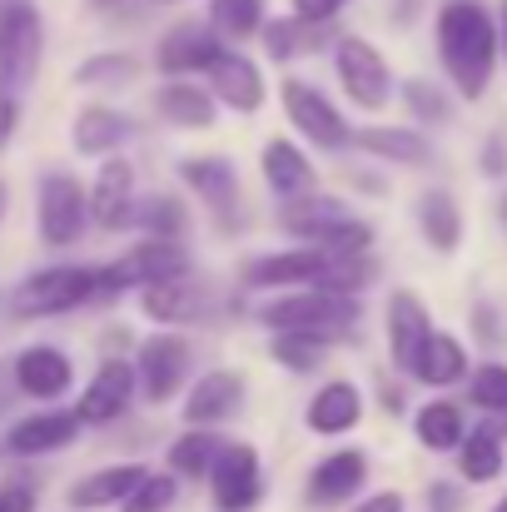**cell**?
Segmentation results:
<instances>
[{"label":"cell","instance_id":"6da1fadb","mask_svg":"<svg viewBox=\"0 0 507 512\" xmlns=\"http://www.w3.org/2000/svg\"><path fill=\"white\" fill-rule=\"evenodd\" d=\"M433 40H438V60H443L448 85L463 100H483L493 90L498 65H503L498 10L483 0H443L438 20H433Z\"/></svg>","mask_w":507,"mask_h":512},{"label":"cell","instance_id":"7a4b0ae2","mask_svg":"<svg viewBox=\"0 0 507 512\" xmlns=\"http://www.w3.org/2000/svg\"><path fill=\"white\" fill-rule=\"evenodd\" d=\"M254 319L269 334H309L319 343H358V324H363V299H343V294H324V289H289L274 294L254 309Z\"/></svg>","mask_w":507,"mask_h":512},{"label":"cell","instance_id":"3957f363","mask_svg":"<svg viewBox=\"0 0 507 512\" xmlns=\"http://www.w3.org/2000/svg\"><path fill=\"white\" fill-rule=\"evenodd\" d=\"M90 299H100V269H90V264H55V269H35L30 279L15 284L10 314L20 324H30V319L70 314V309H80Z\"/></svg>","mask_w":507,"mask_h":512},{"label":"cell","instance_id":"277c9868","mask_svg":"<svg viewBox=\"0 0 507 512\" xmlns=\"http://www.w3.org/2000/svg\"><path fill=\"white\" fill-rule=\"evenodd\" d=\"M184 274H194V259L179 239H145V244H135L130 254H120L115 264L100 269V299H120L130 289L145 294V289L174 284Z\"/></svg>","mask_w":507,"mask_h":512},{"label":"cell","instance_id":"5b68a950","mask_svg":"<svg viewBox=\"0 0 507 512\" xmlns=\"http://www.w3.org/2000/svg\"><path fill=\"white\" fill-rule=\"evenodd\" d=\"M279 100H284L289 125H294L314 150H324V155L353 150V135H358V130L343 120V110H338L314 80H304V75H284V80H279Z\"/></svg>","mask_w":507,"mask_h":512},{"label":"cell","instance_id":"8992f818","mask_svg":"<svg viewBox=\"0 0 507 512\" xmlns=\"http://www.w3.org/2000/svg\"><path fill=\"white\" fill-rule=\"evenodd\" d=\"M45 60V20L30 0H5L0 5V85L10 95L30 90Z\"/></svg>","mask_w":507,"mask_h":512},{"label":"cell","instance_id":"52a82bcc","mask_svg":"<svg viewBox=\"0 0 507 512\" xmlns=\"http://www.w3.org/2000/svg\"><path fill=\"white\" fill-rule=\"evenodd\" d=\"M90 189L65 170L40 174V194H35V229L50 249H70L80 244V234L90 229Z\"/></svg>","mask_w":507,"mask_h":512},{"label":"cell","instance_id":"ba28073f","mask_svg":"<svg viewBox=\"0 0 507 512\" xmlns=\"http://www.w3.org/2000/svg\"><path fill=\"white\" fill-rule=\"evenodd\" d=\"M334 75L343 85V95L353 100V110H388L393 105V70L383 60V50L363 35H343L334 45Z\"/></svg>","mask_w":507,"mask_h":512},{"label":"cell","instance_id":"9c48e42d","mask_svg":"<svg viewBox=\"0 0 507 512\" xmlns=\"http://www.w3.org/2000/svg\"><path fill=\"white\" fill-rule=\"evenodd\" d=\"M338 259L314 249V244H294V249H279V254H259L239 269V289L249 294H279V289H314Z\"/></svg>","mask_w":507,"mask_h":512},{"label":"cell","instance_id":"30bf717a","mask_svg":"<svg viewBox=\"0 0 507 512\" xmlns=\"http://www.w3.org/2000/svg\"><path fill=\"white\" fill-rule=\"evenodd\" d=\"M135 373H140V393L150 403H169L184 393L189 373H194V343L184 334H150L135 348Z\"/></svg>","mask_w":507,"mask_h":512},{"label":"cell","instance_id":"8fae6325","mask_svg":"<svg viewBox=\"0 0 507 512\" xmlns=\"http://www.w3.org/2000/svg\"><path fill=\"white\" fill-rule=\"evenodd\" d=\"M224 50H229V45L219 40V30H214L209 20H194V15H189V20H174L165 35H160L155 65H160L165 80H194V75H209Z\"/></svg>","mask_w":507,"mask_h":512},{"label":"cell","instance_id":"7c38bea8","mask_svg":"<svg viewBox=\"0 0 507 512\" xmlns=\"http://www.w3.org/2000/svg\"><path fill=\"white\" fill-rule=\"evenodd\" d=\"M209 503L214 512H254L264 503V463L254 443L229 438L214 473H209Z\"/></svg>","mask_w":507,"mask_h":512},{"label":"cell","instance_id":"4fadbf2b","mask_svg":"<svg viewBox=\"0 0 507 512\" xmlns=\"http://www.w3.org/2000/svg\"><path fill=\"white\" fill-rule=\"evenodd\" d=\"M179 174V184L214 214V224L229 234V229H239V204H244V194H239V170L224 160V155H189V160H179L174 165Z\"/></svg>","mask_w":507,"mask_h":512},{"label":"cell","instance_id":"5bb4252c","mask_svg":"<svg viewBox=\"0 0 507 512\" xmlns=\"http://www.w3.org/2000/svg\"><path fill=\"white\" fill-rule=\"evenodd\" d=\"M140 309H145V319H155V324L184 329V324H214L229 304L219 299V289H214L209 279L184 274V279H174V284L145 289V294H140Z\"/></svg>","mask_w":507,"mask_h":512},{"label":"cell","instance_id":"9a60e30c","mask_svg":"<svg viewBox=\"0 0 507 512\" xmlns=\"http://www.w3.org/2000/svg\"><path fill=\"white\" fill-rule=\"evenodd\" d=\"M383 334H388V358H393V368L413 378L423 343L433 339L438 329H433L428 304H423L413 289H393V294H388V309H383Z\"/></svg>","mask_w":507,"mask_h":512},{"label":"cell","instance_id":"2e32d148","mask_svg":"<svg viewBox=\"0 0 507 512\" xmlns=\"http://www.w3.org/2000/svg\"><path fill=\"white\" fill-rule=\"evenodd\" d=\"M135 393H140L135 358H105V363L95 368V378L85 383V393H80L75 413H80V423H90V428H105V423L125 418V408L135 403Z\"/></svg>","mask_w":507,"mask_h":512},{"label":"cell","instance_id":"e0dca14e","mask_svg":"<svg viewBox=\"0 0 507 512\" xmlns=\"http://www.w3.org/2000/svg\"><path fill=\"white\" fill-rule=\"evenodd\" d=\"M244 398H249L244 373L214 368V373H204V378L189 383L184 408H179V413H184V428H219V423H229V418L244 413Z\"/></svg>","mask_w":507,"mask_h":512},{"label":"cell","instance_id":"ac0fdd59","mask_svg":"<svg viewBox=\"0 0 507 512\" xmlns=\"http://www.w3.org/2000/svg\"><path fill=\"white\" fill-rule=\"evenodd\" d=\"M204 85H209V95L219 100V110H234V115H254V110H264V100H269V85H264L259 60L244 55L239 45H229V50L219 55V65L204 75Z\"/></svg>","mask_w":507,"mask_h":512},{"label":"cell","instance_id":"d6986e66","mask_svg":"<svg viewBox=\"0 0 507 512\" xmlns=\"http://www.w3.org/2000/svg\"><path fill=\"white\" fill-rule=\"evenodd\" d=\"M368 483V453L363 448H338L329 458L314 463L309 483H304V503L309 508H348Z\"/></svg>","mask_w":507,"mask_h":512},{"label":"cell","instance_id":"ffe728a7","mask_svg":"<svg viewBox=\"0 0 507 512\" xmlns=\"http://www.w3.org/2000/svg\"><path fill=\"white\" fill-rule=\"evenodd\" d=\"M135 209H140L135 165L115 155L100 165L95 184H90V219H95V229H135Z\"/></svg>","mask_w":507,"mask_h":512},{"label":"cell","instance_id":"44dd1931","mask_svg":"<svg viewBox=\"0 0 507 512\" xmlns=\"http://www.w3.org/2000/svg\"><path fill=\"white\" fill-rule=\"evenodd\" d=\"M10 368H15V388H20L25 398H40V403L65 398L70 383H75V363H70V353L55 348V343H30Z\"/></svg>","mask_w":507,"mask_h":512},{"label":"cell","instance_id":"7402d4cb","mask_svg":"<svg viewBox=\"0 0 507 512\" xmlns=\"http://www.w3.org/2000/svg\"><path fill=\"white\" fill-rule=\"evenodd\" d=\"M259 174H264V184H269V194H274L279 204L304 199V194L319 189V165H314L294 140H269V145L259 150Z\"/></svg>","mask_w":507,"mask_h":512},{"label":"cell","instance_id":"603a6c76","mask_svg":"<svg viewBox=\"0 0 507 512\" xmlns=\"http://www.w3.org/2000/svg\"><path fill=\"white\" fill-rule=\"evenodd\" d=\"M135 140V120L115 105H85L70 125V145L90 160H115Z\"/></svg>","mask_w":507,"mask_h":512},{"label":"cell","instance_id":"cb8c5ba5","mask_svg":"<svg viewBox=\"0 0 507 512\" xmlns=\"http://www.w3.org/2000/svg\"><path fill=\"white\" fill-rule=\"evenodd\" d=\"M353 150H363L378 165H403V170H423L433 160V140L418 125H363L353 135Z\"/></svg>","mask_w":507,"mask_h":512},{"label":"cell","instance_id":"d4e9b609","mask_svg":"<svg viewBox=\"0 0 507 512\" xmlns=\"http://www.w3.org/2000/svg\"><path fill=\"white\" fill-rule=\"evenodd\" d=\"M264 55L274 60V65H289V60H299V55H319V50H329L338 45L343 35H338V20L334 25H319V20H304V15H274L269 25H264Z\"/></svg>","mask_w":507,"mask_h":512},{"label":"cell","instance_id":"484cf974","mask_svg":"<svg viewBox=\"0 0 507 512\" xmlns=\"http://www.w3.org/2000/svg\"><path fill=\"white\" fill-rule=\"evenodd\" d=\"M363 423V388L348 378H329L324 388H314L309 408H304V428L319 438H343Z\"/></svg>","mask_w":507,"mask_h":512},{"label":"cell","instance_id":"4316f807","mask_svg":"<svg viewBox=\"0 0 507 512\" xmlns=\"http://www.w3.org/2000/svg\"><path fill=\"white\" fill-rule=\"evenodd\" d=\"M80 413L70 408V413H30V418H20V423H10V433H5V448L15 453V458H45V453H60V448H70L75 438H80Z\"/></svg>","mask_w":507,"mask_h":512},{"label":"cell","instance_id":"83f0119b","mask_svg":"<svg viewBox=\"0 0 507 512\" xmlns=\"http://www.w3.org/2000/svg\"><path fill=\"white\" fill-rule=\"evenodd\" d=\"M155 115L169 130H214L219 125V100L209 95V85L194 80H165L155 90Z\"/></svg>","mask_w":507,"mask_h":512},{"label":"cell","instance_id":"f1b7e54d","mask_svg":"<svg viewBox=\"0 0 507 512\" xmlns=\"http://www.w3.org/2000/svg\"><path fill=\"white\" fill-rule=\"evenodd\" d=\"M413 219H418V234L433 254H458L463 244V204L453 189H423L418 204H413Z\"/></svg>","mask_w":507,"mask_h":512},{"label":"cell","instance_id":"f546056e","mask_svg":"<svg viewBox=\"0 0 507 512\" xmlns=\"http://www.w3.org/2000/svg\"><path fill=\"white\" fill-rule=\"evenodd\" d=\"M150 478L145 463H115V468H100L90 478H80L70 488V508L75 512H100V508H125L130 493Z\"/></svg>","mask_w":507,"mask_h":512},{"label":"cell","instance_id":"4dcf8cb0","mask_svg":"<svg viewBox=\"0 0 507 512\" xmlns=\"http://www.w3.org/2000/svg\"><path fill=\"white\" fill-rule=\"evenodd\" d=\"M507 423H478L468 438H463V448H458V478L463 483H473V488H483V483H498L507 468Z\"/></svg>","mask_w":507,"mask_h":512},{"label":"cell","instance_id":"1f68e13d","mask_svg":"<svg viewBox=\"0 0 507 512\" xmlns=\"http://www.w3.org/2000/svg\"><path fill=\"white\" fill-rule=\"evenodd\" d=\"M413 438H418V448H428V453H458L463 438H468V413H463V403H458V398H433V403H423V408L413 413Z\"/></svg>","mask_w":507,"mask_h":512},{"label":"cell","instance_id":"d6a6232c","mask_svg":"<svg viewBox=\"0 0 507 512\" xmlns=\"http://www.w3.org/2000/svg\"><path fill=\"white\" fill-rule=\"evenodd\" d=\"M473 378V363H468V348L463 339H453V334H433V339L423 343V353H418V368H413V383H423V388H453V383H468Z\"/></svg>","mask_w":507,"mask_h":512},{"label":"cell","instance_id":"836d02e7","mask_svg":"<svg viewBox=\"0 0 507 512\" xmlns=\"http://www.w3.org/2000/svg\"><path fill=\"white\" fill-rule=\"evenodd\" d=\"M338 219H348V204H343L338 194H319V189L304 194V199L279 204V229H284L289 239H299V244H314Z\"/></svg>","mask_w":507,"mask_h":512},{"label":"cell","instance_id":"e575fe53","mask_svg":"<svg viewBox=\"0 0 507 512\" xmlns=\"http://www.w3.org/2000/svg\"><path fill=\"white\" fill-rule=\"evenodd\" d=\"M224 443H229V438H219L214 428H184V433L169 443V473L184 478V483H199V478L209 483V473H214Z\"/></svg>","mask_w":507,"mask_h":512},{"label":"cell","instance_id":"d590c367","mask_svg":"<svg viewBox=\"0 0 507 512\" xmlns=\"http://www.w3.org/2000/svg\"><path fill=\"white\" fill-rule=\"evenodd\" d=\"M398 95H403V105H408L413 125L448 130V125L458 120V100L448 95V85H438V80H428V75H413V80H403V85H398Z\"/></svg>","mask_w":507,"mask_h":512},{"label":"cell","instance_id":"8d00e7d4","mask_svg":"<svg viewBox=\"0 0 507 512\" xmlns=\"http://www.w3.org/2000/svg\"><path fill=\"white\" fill-rule=\"evenodd\" d=\"M209 25L219 30L224 45H244L264 35L269 15H264V0H209Z\"/></svg>","mask_w":507,"mask_h":512},{"label":"cell","instance_id":"74e56055","mask_svg":"<svg viewBox=\"0 0 507 512\" xmlns=\"http://www.w3.org/2000/svg\"><path fill=\"white\" fill-rule=\"evenodd\" d=\"M135 80H140V60L130 50H100L75 70L80 90H130Z\"/></svg>","mask_w":507,"mask_h":512},{"label":"cell","instance_id":"f35d334b","mask_svg":"<svg viewBox=\"0 0 507 512\" xmlns=\"http://www.w3.org/2000/svg\"><path fill=\"white\" fill-rule=\"evenodd\" d=\"M135 229H140L145 239H184L189 209H184L174 194H150V199H140V209H135Z\"/></svg>","mask_w":507,"mask_h":512},{"label":"cell","instance_id":"ab89813d","mask_svg":"<svg viewBox=\"0 0 507 512\" xmlns=\"http://www.w3.org/2000/svg\"><path fill=\"white\" fill-rule=\"evenodd\" d=\"M373 224L368 219H358V214H348V219H338L329 224L319 239H314V249H324V254H334V259H363V254H373Z\"/></svg>","mask_w":507,"mask_h":512},{"label":"cell","instance_id":"60d3db41","mask_svg":"<svg viewBox=\"0 0 507 512\" xmlns=\"http://www.w3.org/2000/svg\"><path fill=\"white\" fill-rule=\"evenodd\" d=\"M269 353H274V363H279V368H289V373L309 378V373H319V368H324V353H329V343L309 339V334H274Z\"/></svg>","mask_w":507,"mask_h":512},{"label":"cell","instance_id":"b9f144b4","mask_svg":"<svg viewBox=\"0 0 507 512\" xmlns=\"http://www.w3.org/2000/svg\"><path fill=\"white\" fill-rule=\"evenodd\" d=\"M468 403L488 418H507V363H478L468 378Z\"/></svg>","mask_w":507,"mask_h":512},{"label":"cell","instance_id":"7bdbcfd3","mask_svg":"<svg viewBox=\"0 0 507 512\" xmlns=\"http://www.w3.org/2000/svg\"><path fill=\"white\" fill-rule=\"evenodd\" d=\"M174 503H179V478L174 473H150L120 512H169Z\"/></svg>","mask_w":507,"mask_h":512},{"label":"cell","instance_id":"ee69618b","mask_svg":"<svg viewBox=\"0 0 507 512\" xmlns=\"http://www.w3.org/2000/svg\"><path fill=\"white\" fill-rule=\"evenodd\" d=\"M468 319H473V339L478 343H488V348H498V343H503V314H498V304H493V299H478Z\"/></svg>","mask_w":507,"mask_h":512},{"label":"cell","instance_id":"f6af8a7d","mask_svg":"<svg viewBox=\"0 0 507 512\" xmlns=\"http://www.w3.org/2000/svg\"><path fill=\"white\" fill-rule=\"evenodd\" d=\"M423 503H428V512H463L468 493H463V483L433 478V483H428V493H423Z\"/></svg>","mask_w":507,"mask_h":512},{"label":"cell","instance_id":"bcb514c9","mask_svg":"<svg viewBox=\"0 0 507 512\" xmlns=\"http://www.w3.org/2000/svg\"><path fill=\"white\" fill-rule=\"evenodd\" d=\"M478 170L488 179H507V135H488L478 150Z\"/></svg>","mask_w":507,"mask_h":512},{"label":"cell","instance_id":"7dc6e473","mask_svg":"<svg viewBox=\"0 0 507 512\" xmlns=\"http://www.w3.org/2000/svg\"><path fill=\"white\" fill-rule=\"evenodd\" d=\"M343 5H348V0H294V15H304V20H319V25H334Z\"/></svg>","mask_w":507,"mask_h":512},{"label":"cell","instance_id":"c3c4849f","mask_svg":"<svg viewBox=\"0 0 507 512\" xmlns=\"http://www.w3.org/2000/svg\"><path fill=\"white\" fill-rule=\"evenodd\" d=\"M15 125H20V100L0 85V150L15 140Z\"/></svg>","mask_w":507,"mask_h":512},{"label":"cell","instance_id":"681fc988","mask_svg":"<svg viewBox=\"0 0 507 512\" xmlns=\"http://www.w3.org/2000/svg\"><path fill=\"white\" fill-rule=\"evenodd\" d=\"M0 512H35V488H30V483L0 488Z\"/></svg>","mask_w":507,"mask_h":512},{"label":"cell","instance_id":"f907efd6","mask_svg":"<svg viewBox=\"0 0 507 512\" xmlns=\"http://www.w3.org/2000/svg\"><path fill=\"white\" fill-rule=\"evenodd\" d=\"M403 493H373V498H358L348 512H403Z\"/></svg>","mask_w":507,"mask_h":512},{"label":"cell","instance_id":"816d5d0a","mask_svg":"<svg viewBox=\"0 0 507 512\" xmlns=\"http://www.w3.org/2000/svg\"><path fill=\"white\" fill-rule=\"evenodd\" d=\"M353 189H363V194H388V179L383 174H373V170H348L343 174Z\"/></svg>","mask_w":507,"mask_h":512},{"label":"cell","instance_id":"f5cc1de1","mask_svg":"<svg viewBox=\"0 0 507 512\" xmlns=\"http://www.w3.org/2000/svg\"><path fill=\"white\" fill-rule=\"evenodd\" d=\"M423 10V0H393V25H413Z\"/></svg>","mask_w":507,"mask_h":512},{"label":"cell","instance_id":"db71d44e","mask_svg":"<svg viewBox=\"0 0 507 512\" xmlns=\"http://www.w3.org/2000/svg\"><path fill=\"white\" fill-rule=\"evenodd\" d=\"M403 408H408V398H403L398 388H383V413H388V418H403Z\"/></svg>","mask_w":507,"mask_h":512},{"label":"cell","instance_id":"11a10c76","mask_svg":"<svg viewBox=\"0 0 507 512\" xmlns=\"http://www.w3.org/2000/svg\"><path fill=\"white\" fill-rule=\"evenodd\" d=\"M493 10H498V45H503V65H507V0H498Z\"/></svg>","mask_w":507,"mask_h":512},{"label":"cell","instance_id":"9f6ffc18","mask_svg":"<svg viewBox=\"0 0 507 512\" xmlns=\"http://www.w3.org/2000/svg\"><path fill=\"white\" fill-rule=\"evenodd\" d=\"M498 224H503V234H507V189L498 194Z\"/></svg>","mask_w":507,"mask_h":512},{"label":"cell","instance_id":"6f0895ef","mask_svg":"<svg viewBox=\"0 0 507 512\" xmlns=\"http://www.w3.org/2000/svg\"><path fill=\"white\" fill-rule=\"evenodd\" d=\"M95 10H115V5H130V0H90Z\"/></svg>","mask_w":507,"mask_h":512},{"label":"cell","instance_id":"680465c9","mask_svg":"<svg viewBox=\"0 0 507 512\" xmlns=\"http://www.w3.org/2000/svg\"><path fill=\"white\" fill-rule=\"evenodd\" d=\"M493 512H507V493H503V498H498V508H493Z\"/></svg>","mask_w":507,"mask_h":512},{"label":"cell","instance_id":"91938a15","mask_svg":"<svg viewBox=\"0 0 507 512\" xmlns=\"http://www.w3.org/2000/svg\"><path fill=\"white\" fill-rule=\"evenodd\" d=\"M0 209H5V189H0Z\"/></svg>","mask_w":507,"mask_h":512},{"label":"cell","instance_id":"94428289","mask_svg":"<svg viewBox=\"0 0 507 512\" xmlns=\"http://www.w3.org/2000/svg\"><path fill=\"white\" fill-rule=\"evenodd\" d=\"M150 5H165V0H150Z\"/></svg>","mask_w":507,"mask_h":512},{"label":"cell","instance_id":"6125c7cd","mask_svg":"<svg viewBox=\"0 0 507 512\" xmlns=\"http://www.w3.org/2000/svg\"><path fill=\"white\" fill-rule=\"evenodd\" d=\"M0 5H5V0H0Z\"/></svg>","mask_w":507,"mask_h":512}]
</instances>
